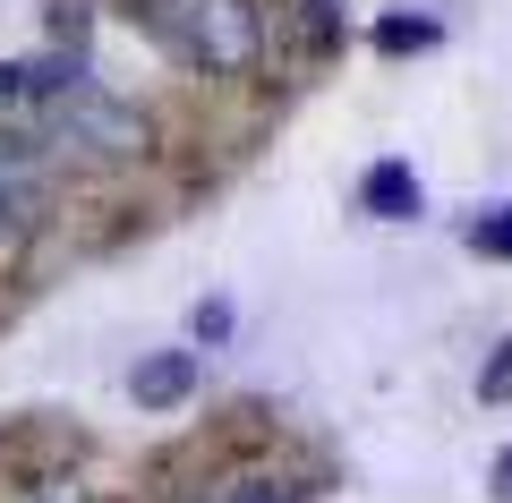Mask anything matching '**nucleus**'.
I'll return each instance as SVG.
<instances>
[{
  "label": "nucleus",
  "mask_w": 512,
  "mask_h": 503,
  "mask_svg": "<svg viewBox=\"0 0 512 503\" xmlns=\"http://www.w3.org/2000/svg\"><path fill=\"white\" fill-rule=\"evenodd\" d=\"M461 239H470L478 256H512V205H495V214H470V231H461Z\"/></svg>",
  "instance_id": "nucleus-8"
},
{
  "label": "nucleus",
  "mask_w": 512,
  "mask_h": 503,
  "mask_svg": "<svg viewBox=\"0 0 512 503\" xmlns=\"http://www.w3.org/2000/svg\"><path fill=\"white\" fill-rule=\"evenodd\" d=\"M43 111H52V137L69 145V154H86V162H137V154H146V137H154L146 111L120 103V94H103L94 77L77 94H60V103H43Z\"/></svg>",
  "instance_id": "nucleus-2"
},
{
  "label": "nucleus",
  "mask_w": 512,
  "mask_h": 503,
  "mask_svg": "<svg viewBox=\"0 0 512 503\" xmlns=\"http://www.w3.org/2000/svg\"><path fill=\"white\" fill-rule=\"evenodd\" d=\"M495 495H504V503H512V444H504V452H495Z\"/></svg>",
  "instance_id": "nucleus-14"
},
{
  "label": "nucleus",
  "mask_w": 512,
  "mask_h": 503,
  "mask_svg": "<svg viewBox=\"0 0 512 503\" xmlns=\"http://www.w3.org/2000/svg\"><path fill=\"white\" fill-rule=\"evenodd\" d=\"M43 214V162L26 137H9L0 128V231H18V222Z\"/></svg>",
  "instance_id": "nucleus-5"
},
{
  "label": "nucleus",
  "mask_w": 512,
  "mask_h": 503,
  "mask_svg": "<svg viewBox=\"0 0 512 503\" xmlns=\"http://www.w3.org/2000/svg\"><path fill=\"white\" fill-rule=\"evenodd\" d=\"M43 503H103V495H77V486H69V495H43Z\"/></svg>",
  "instance_id": "nucleus-15"
},
{
  "label": "nucleus",
  "mask_w": 512,
  "mask_h": 503,
  "mask_svg": "<svg viewBox=\"0 0 512 503\" xmlns=\"http://www.w3.org/2000/svg\"><path fill=\"white\" fill-rule=\"evenodd\" d=\"M197 342H231V299H205L197 307Z\"/></svg>",
  "instance_id": "nucleus-12"
},
{
  "label": "nucleus",
  "mask_w": 512,
  "mask_h": 503,
  "mask_svg": "<svg viewBox=\"0 0 512 503\" xmlns=\"http://www.w3.org/2000/svg\"><path fill=\"white\" fill-rule=\"evenodd\" d=\"M52 35L69 43V52H77V43H86V0H60V9H52Z\"/></svg>",
  "instance_id": "nucleus-11"
},
{
  "label": "nucleus",
  "mask_w": 512,
  "mask_h": 503,
  "mask_svg": "<svg viewBox=\"0 0 512 503\" xmlns=\"http://www.w3.org/2000/svg\"><path fill=\"white\" fill-rule=\"evenodd\" d=\"M26 111H43L35 77H26V60H0V120H26Z\"/></svg>",
  "instance_id": "nucleus-7"
},
{
  "label": "nucleus",
  "mask_w": 512,
  "mask_h": 503,
  "mask_svg": "<svg viewBox=\"0 0 512 503\" xmlns=\"http://www.w3.org/2000/svg\"><path fill=\"white\" fill-rule=\"evenodd\" d=\"M214 503H299V486H282V478H231Z\"/></svg>",
  "instance_id": "nucleus-10"
},
{
  "label": "nucleus",
  "mask_w": 512,
  "mask_h": 503,
  "mask_svg": "<svg viewBox=\"0 0 512 503\" xmlns=\"http://www.w3.org/2000/svg\"><path fill=\"white\" fill-rule=\"evenodd\" d=\"M504 393H512V342L495 350V367H487V376H478V401H504Z\"/></svg>",
  "instance_id": "nucleus-13"
},
{
  "label": "nucleus",
  "mask_w": 512,
  "mask_h": 503,
  "mask_svg": "<svg viewBox=\"0 0 512 503\" xmlns=\"http://www.w3.org/2000/svg\"><path fill=\"white\" fill-rule=\"evenodd\" d=\"M376 43L384 52H427V43H436V18H384Z\"/></svg>",
  "instance_id": "nucleus-9"
},
{
  "label": "nucleus",
  "mask_w": 512,
  "mask_h": 503,
  "mask_svg": "<svg viewBox=\"0 0 512 503\" xmlns=\"http://www.w3.org/2000/svg\"><path fill=\"white\" fill-rule=\"evenodd\" d=\"M419 171H410V162H376V171H367L359 180V214L367 222H419Z\"/></svg>",
  "instance_id": "nucleus-6"
},
{
  "label": "nucleus",
  "mask_w": 512,
  "mask_h": 503,
  "mask_svg": "<svg viewBox=\"0 0 512 503\" xmlns=\"http://www.w3.org/2000/svg\"><path fill=\"white\" fill-rule=\"evenodd\" d=\"M197 384H205V359H197V350H154V359L128 367V393H137V410H180Z\"/></svg>",
  "instance_id": "nucleus-4"
},
{
  "label": "nucleus",
  "mask_w": 512,
  "mask_h": 503,
  "mask_svg": "<svg viewBox=\"0 0 512 503\" xmlns=\"http://www.w3.org/2000/svg\"><path fill=\"white\" fill-rule=\"evenodd\" d=\"M154 43L197 69H248L256 60V0H137Z\"/></svg>",
  "instance_id": "nucleus-1"
},
{
  "label": "nucleus",
  "mask_w": 512,
  "mask_h": 503,
  "mask_svg": "<svg viewBox=\"0 0 512 503\" xmlns=\"http://www.w3.org/2000/svg\"><path fill=\"white\" fill-rule=\"evenodd\" d=\"M256 43H274L282 60L316 69V60L342 52V9H333V0H282V9H256Z\"/></svg>",
  "instance_id": "nucleus-3"
}]
</instances>
